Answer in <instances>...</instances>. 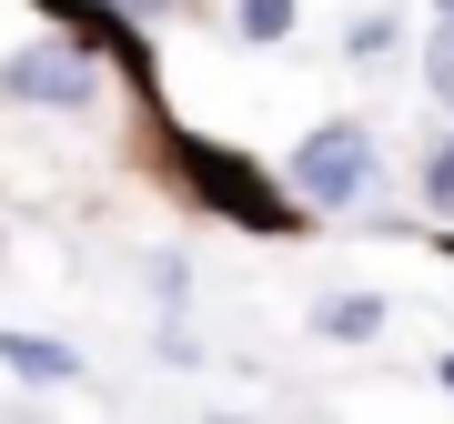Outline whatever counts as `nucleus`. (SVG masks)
I'll return each mask as SVG.
<instances>
[{
    "label": "nucleus",
    "mask_w": 454,
    "mask_h": 424,
    "mask_svg": "<svg viewBox=\"0 0 454 424\" xmlns=\"http://www.w3.org/2000/svg\"><path fill=\"white\" fill-rule=\"evenodd\" d=\"M0 101L11 112H61V122H82L112 101V51L82 41L71 20H31L11 51H0Z\"/></svg>",
    "instance_id": "f257e3e1"
},
{
    "label": "nucleus",
    "mask_w": 454,
    "mask_h": 424,
    "mask_svg": "<svg viewBox=\"0 0 454 424\" xmlns=\"http://www.w3.org/2000/svg\"><path fill=\"white\" fill-rule=\"evenodd\" d=\"M373 182H384V131H373L364 112L313 122L303 142L283 152V192L303 212H354V202H373Z\"/></svg>",
    "instance_id": "f03ea898"
},
{
    "label": "nucleus",
    "mask_w": 454,
    "mask_h": 424,
    "mask_svg": "<svg viewBox=\"0 0 454 424\" xmlns=\"http://www.w3.org/2000/svg\"><path fill=\"white\" fill-rule=\"evenodd\" d=\"M182 182H192V202L202 212H223V223H253V232H293V223H313L293 192H273L243 152H223V142H182Z\"/></svg>",
    "instance_id": "7ed1b4c3"
},
{
    "label": "nucleus",
    "mask_w": 454,
    "mask_h": 424,
    "mask_svg": "<svg viewBox=\"0 0 454 424\" xmlns=\"http://www.w3.org/2000/svg\"><path fill=\"white\" fill-rule=\"evenodd\" d=\"M0 364H11V384H82V343H61V334H0Z\"/></svg>",
    "instance_id": "20e7f679"
},
{
    "label": "nucleus",
    "mask_w": 454,
    "mask_h": 424,
    "mask_svg": "<svg viewBox=\"0 0 454 424\" xmlns=\"http://www.w3.org/2000/svg\"><path fill=\"white\" fill-rule=\"evenodd\" d=\"M394 324V303L384 294H364V283H343V294H313V334L324 343H373Z\"/></svg>",
    "instance_id": "39448f33"
},
{
    "label": "nucleus",
    "mask_w": 454,
    "mask_h": 424,
    "mask_svg": "<svg viewBox=\"0 0 454 424\" xmlns=\"http://www.w3.org/2000/svg\"><path fill=\"white\" fill-rule=\"evenodd\" d=\"M404 41H414V20L394 11V0H364V11L343 20V61H354V71H384Z\"/></svg>",
    "instance_id": "423d86ee"
},
{
    "label": "nucleus",
    "mask_w": 454,
    "mask_h": 424,
    "mask_svg": "<svg viewBox=\"0 0 454 424\" xmlns=\"http://www.w3.org/2000/svg\"><path fill=\"white\" fill-rule=\"evenodd\" d=\"M303 31V0H232V41L243 51H283Z\"/></svg>",
    "instance_id": "0eeeda50"
},
{
    "label": "nucleus",
    "mask_w": 454,
    "mask_h": 424,
    "mask_svg": "<svg viewBox=\"0 0 454 424\" xmlns=\"http://www.w3.org/2000/svg\"><path fill=\"white\" fill-rule=\"evenodd\" d=\"M414 192H424V212H444V223H454V122L414 152Z\"/></svg>",
    "instance_id": "6e6552de"
},
{
    "label": "nucleus",
    "mask_w": 454,
    "mask_h": 424,
    "mask_svg": "<svg viewBox=\"0 0 454 424\" xmlns=\"http://www.w3.org/2000/svg\"><path fill=\"white\" fill-rule=\"evenodd\" d=\"M424 91H434V112L454 122V11H434V31H424Z\"/></svg>",
    "instance_id": "1a4fd4ad"
},
{
    "label": "nucleus",
    "mask_w": 454,
    "mask_h": 424,
    "mask_svg": "<svg viewBox=\"0 0 454 424\" xmlns=\"http://www.w3.org/2000/svg\"><path fill=\"white\" fill-rule=\"evenodd\" d=\"M192 313V253H152V324Z\"/></svg>",
    "instance_id": "9d476101"
},
{
    "label": "nucleus",
    "mask_w": 454,
    "mask_h": 424,
    "mask_svg": "<svg viewBox=\"0 0 454 424\" xmlns=\"http://www.w3.org/2000/svg\"><path fill=\"white\" fill-rule=\"evenodd\" d=\"M112 11H121V20H182L192 0H112Z\"/></svg>",
    "instance_id": "9b49d317"
},
{
    "label": "nucleus",
    "mask_w": 454,
    "mask_h": 424,
    "mask_svg": "<svg viewBox=\"0 0 454 424\" xmlns=\"http://www.w3.org/2000/svg\"><path fill=\"white\" fill-rule=\"evenodd\" d=\"M434 384H444V394H454V343H444V354H434Z\"/></svg>",
    "instance_id": "f8f14e48"
},
{
    "label": "nucleus",
    "mask_w": 454,
    "mask_h": 424,
    "mask_svg": "<svg viewBox=\"0 0 454 424\" xmlns=\"http://www.w3.org/2000/svg\"><path fill=\"white\" fill-rule=\"evenodd\" d=\"M424 11H454V0H424Z\"/></svg>",
    "instance_id": "ddd939ff"
}]
</instances>
